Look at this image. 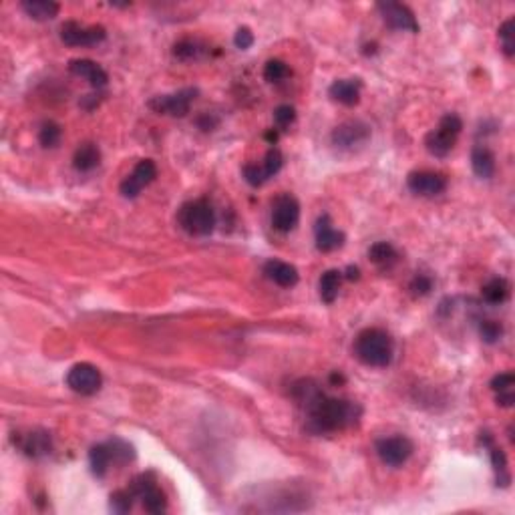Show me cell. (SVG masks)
Here are the masks:
<instances>
[{"instance_id":"obj_12","label":"cell","mask_w":515,"mask_h":515,"mask_svg":"<svg viewBox=\"0 0 515 515\" xmlns=\"http://www.w3.org/2000/svg\"><path fill=\"white\" fill-rule=\"evenodd\" d=\"M377 9L383 16V21L390 28L407 30V33H419V23H417L415 14L409 6L399 4V2H378Z\"/></svg>"},{"instance_id":"obj_16","label":"cell","mask_w":515,"mask_h":515,"mask_svg":"<svg viewBox=\"0 0 515 515\" xmlns=\"http://www.w3.org/2000/svg\"><path fill=\"white\" fill-rule=\"evenodd\" d=\"M361 89H363V83L358 79H339L330 85L328 95H330V99L336 101L340 105L352 107L361 101Z\"/></svg>"},{"instance_id":"obj_6","label":"cell","mask_w":515,"mask_h":515,"mask_svg":"<svg viewBox=\"0 0 515 515\" xmlns=\"http://www.w3.org/2000/svg\"><path fill=\"white\" fill-rule=\"evenodd\" d=\"M67 387L83 397L97 395L103 387L101 370L91 363H79V365L71 366V370L67 373Z\"/></svg>"},{"instance_id":"obj_29","label":"cell","mask_w":515,"mask_h":515,"mask_svg":"<svg viewBox=\"0 0 515 515\" xmlns=\"http://www.w3.org/2000/svg\"><path fill=\"white\" fill-rule=\"evenodd\" d=\"M203 52L201 45L198 40H191V38H183L174 45V57L179 61H196L200 59V55Z\"/></svg>"},{"instance_id":"obj_30","label":"cell","mask_w":515,"mask_h":515,"mask_svg":"<svg viewBox=\"0 0 515 515\" xmlns=\"http://www.w3.org/2000/svg\"><path fill=\"white\" fill-rule=\"evenodd\" d=\"M61 135H63V129L59 123L55 121H45L40 125V131H38V141L43 147H57L59 141H61Z\"/></svg>"},{"instance_id":"obj_18","label":"cell","mask_w":515,"mask_h":515,"mask_svg":"<svg viewBox=\"0 0 515 515\" xmlns=\"http://www.w3.org/2000/svg\"><path fill=\"white\" fill-rule=\"evenodd\" d=\"M21 449L26 457L38 459V457H45L52 451V441H50V435L47 431H30L28 435L21 439Z\"/></svg>"},{"instance_id":"obj_5","label":"cell","mask_w":515,"mask_h":515,"mask_svg":"<svg viewBox=\"0 0 515 515\" xmlns=\"http://www.w3.org/2000/svg\"><path fill=\"white\" fill-rule=\"evenodd\" d=\"M378 459L389 467H401L404 465L411 455L415 451L413 441L404 435H392V437H383L377 441L375 445Z\"/></svg>"},{"instance_id":"obj_17","label":"cell","mask_w":515,"mask_h":515,"mask_svg":"<svg viewBox=\"0 0 515 515\" xmlns=\"http://www.w3.org/2000/svg\"><path fill=\"white\" fill-rule=\"evenodd\" d=\"M69 71L73 75L81 77V79H87L89 83L97 89L105 87L107 81H109L107 71L101 64L95 63V61H91V59H75V61H71L69 63Z\"/></svg>"},{"instance_id":"obj_4","label":"cell","mask_w":515,"mask_h":515,"mask_svg":"<svg viewBox=\"0 0 515 515\" xmlns=\"http://www.w3.org/2000/svg\"><path fill=\"white\" fill-rule=\"evenodd\" d=\"M463 129L461 117L455 113H447L439 121L437 129L429 131L425 137V147L431 155L435 157H447L457 143V137Z\"/></svg>"},{"instance_id":"obj_44","label":"cell","mask_w":515,"mask_h":515,"mask_svg":"<svg viewBox=\"0 0 515 515\" xmlns=\"http://www.w3.org/2000/svg\"><path fill=\"white\" fill-rule=\"evenodd\" d=\"M266 139L274 143V141H276V139H278V133H276V131H268V133H266Z\"/></svg>"},{"instance_id":"obj_22","label":"cell","mask_w":515,"mask_h":515,"mask_svg":"<svg viewBox=\"0 0 515 515\" xmlns=\"http://www.w3.org/2000/svg\"><path fill=\"white\" fill-rule=\"evenodd\" d=\"M368 260L383 270H389L390 266L397 264L399 254L395 250V246L390 242H377L368 248Z\"/></svg>"},{"instance_id":"obj_7","label":"cell","mask_w":515,"mask_h":515,"mask_svg":"<svg viewBox=\"0 0 515 515\" xmlns=\"http://www.w3.org/2000/svg\"><path fill=\"white\" fill-rule=\"evenodd\" d=\"M198 95V89H181L171 95H157L149 101V109L159 115H174L183 117L189 113V107Z\"/></svg>"},{"instance_id":"obj_34","label":"cell","mask_w":515,"mask_h":515,"mask_svg":"<svg viewBox=\"0 0 515 515\" xmlns=\"http://www.w3.org/2000/svg\"><path fill=\"white\" fill-rule=\"evenodd\" d=\"M499 40H502V49L507 57L515 55V43H514V18H507L502 26H499Z\"/></svg>"},{"instance_id":"obj_14","label":"cell","mask_w":515,"mask_h":515,"mask_svg":"<svg viewBox=\"0 0 515 515\" xmlns=\"http://www.w3.org/2000/svg\"><path fill=\"white\" fill-rule=\"evenodd\" d=\"M315 239H316V248L320 251H334L339 250L340 246L344 244V234L332 226L330 215L324 214L316 220Z\"/></svg>"},{"instance_id":"obj_24","label":"cell","mask_w":515,"mask_h":515,"mask_svg":"<svg viewBox=\"0 0 515 515\" xmlns=\"http://www.w3.org/2000/svg\"><path fill=\"white\" fill-rule=\"evenodd\" d=\"M481 296L487 304H503L509 298V282L505 278H491L487 284H483Z\"/></svg>"},{"instance_id":"obj_10","label":"cell","mask_w":515,"mask_h":515,"mask_svg":"<svg viewBox=\"0 0 515 515\" xmlns=\"http://www.w3.org/2000/svg\"><path fill=\"white\" fill-rule=\"evenodd\" d=\"M107 30L103 26H81L75 21H69L61 26V40L69 47H93L105 40Z\"/></svg>"},{"instance_id":"obj_37","label":"cell","mask_w":515,"mask_h":515,"mask_svg":"<svg viewBox=\"0 0 515 515\" xmlns=\"http://www.w3.org/2000/svg\"><path fill=\"white\" fill-rule=\"evenodd\" d=\"M294 119H296V109L292 105H278L276 109H274V123L280 129L292 125Z\"/></svg>"},{"instance_id":"obj_25","label":"cell","mask_w":515,"mask_h":515,"mask_svg":"<svg viewBox=\"0 0 515 515\" xmlns=\"http://www.w3.org/2000/svg\"><path fill=\"white\" fill-rule=\"evenodd\" d=\"M340 282H342V272H339V270H327L320 276L318 288H320V298H322V302L332 304V302L339 298Z\"/></svg>"},{"instance_id":"obj_19","label":"cell","mask_w":515,"mask_h":515,"mask_svg":"<svg viewBox=\"0 0 515 515\" xmlns=\"http://www.w3.org/2000/svg\"><path fill=\"white\" fill-rule=\"evenodd\" d=\"M471 167L473 174L481 179H491L495 174V155L489 147L475 145L471 151Z\"/></svg>"},{"instance_id":"obj_33","label":"cell","mask_w":515,"mask_h":515,"mask_svg":"<svg viewBox=\"0 0 515 515\" xmlns=\"http://www.w3.org/2000/svg\"><path fill=\"white\" fill-rule=\"evenodd\" d=\"M282 165H284V157H282V153L280 149L276 147H272V149H268V153L264 155V162H262V169H264L266 177L270 179V177H274L282 169Z\"/></svg>"},{"instance_id":"obj_36","label":"cell","mask_w":515,"mask_h":515,"mask_svg":"<svg viewBox=\"0 0 515 515\" xmlns=\"http://www.w3.org/2000/svg\"><path fill=\"white\" fill-rule=\"evenodd\" d=\"M479 334H481V339L485 340L487 344H493V342H497V340L502 339L503 328L495 320H483L481 327H479Z\"/></svg>"},{"instance_id":"obj_27","label":"cell","mask_w":515,"mask_h":515,"mask_svg":"<svg viewBox=\"0 0 515 515\" xmlns=\"http://www.w3.org/2000/svg\"><path fill=\"white\" fill-rule=\"evenodd\" d=\"M139 499L143 503L145 511H149V514H164L167 509V499H165L164 491L159 489L157 485L151 487L149 491H145Z\"/></svg>"},{"instance_id":"obj_1","label":"cell","mask_w":515,"mask_h":515,"mask_svg":"<svg viewBox=\"0 0 515 515\" xmlns=\"http://www.w3.org/2000/svg\"><path fill=\"white\" fill-rule=\"evenodd\" d=\"M308 415V431L316 435L322 433H336L351 427L361 417V407L346 399H330L322 395L315 404L306 409Z\"/></svg>"},{"instance_id":"obj_3","label":"cell","mask_w":515,"mask_h":515,"mask_svg":"<svg viewBox=\"0 0 515 515\" xmlns=\"http://www.w3.org/2000/svg\"><path fill=\"white\" fill-rule=\"evenodd\" d=\"M177 224L189 236H208L215 227V212L208 200L183 203L177 212Z\"/></svg>"},{"instance_id":"obj_32","label":"cell","mask_w":515,"mask_h":515,"mask_svg":"<svg viewBox=\"0 0 515 515\" xmlns=\"http://www.w3.org/2000/svg\"><path fill=\"white\" fill-rule=\"evenodd\" d=\"M133 493L129 489H119L111 493V497H109V507H111V511L113 514H129L131 511V507H133Z\"/></svg>"},{"instance_id":"obj_21","label":"cell","mask_w":515,"mask_h":515,"mask_svg":"<svg viewBox=\"0 0 515 515\" xmlns=\"http://www.w3.org/2000/svg\"><path fill=\"white\" fill-rule=\"evenodd\" d=\"M21 9L35 21H50L61 11V6L52 0H23Z\"/></svg>"},{"instance_id":"obj_20","label":"cell","mask_w":515,"mask_h":515,"mask_svg":"<svg viewBox=\"0 0 515 515\" xmlns=\"http://www.w3.org/2000/svg\"><path fill=\"white\" fill-rule=\"evenodd\" d=\"M101 164V151L95 143L79 145L73 155V167L77 171H93Z\"/></svg>"},{"instance_id":"obj_2","label":"cell","mask_w":515,"mask_h":515,"mask_svg":"<svg viewBox=\"0 0 515 515\" xmlns=\"http://www.w3.org/2000/svg\"><path fill=\"white\" fill-rule=\"evenodd\" d=\"M354 356L366 366L385 368L392 363L395 356V342L390 334L383 328H365L354 339Z\"/></svg>"},{"instance_id":"obj_43","label":"cell","mask_w":515,"mask_h":515,"mask_svg":"<svg viewBox=\"0 0 515 515\" xmlns=\"http://www.w3.org/2000/svg\"><path fill=\"white\" fill-rule=\"evenodd\" d=\"M344 276L349 278V280H358V278H361V270H358V268H354V266H349Z\"/></svg>"},{"instance_id":"obj_40","label":"cell","mask_w":515,"mask_h":515,"mask_svg":"<svg viewBox=\"0 0 515 515\" xmlns=\"http://www.w3.org/2000/svg\"><path fill=\"white\" fill-rule=\"evenodd\" d=\"M234 45L238 47V49L246 50L250 49L251 45H254V33H251L248 26H242L236 30V37H234Z\"/></svg>"},{"instance_id":"obj_28","label":"cell","mask_w":515,"mask_h":515,"mask_svg":"<svg viewBox=\"0 0 515 515\" xmlns=\"http://www.w3.org/2000/svg\"><path fill=\"white\" fill-rule=\"evenodd\" d=\"M487 447H489L493 469H495V473H497V485L507 487V485H509V473H507V459H505V453H503L499 447H495L493 443H489Z\"/></svg>"},{"instance_id":"obj_31","label":"cell","mask_w":515,"mask_h":515,"mask_svg":"<svg viewBox=\"0 0 515 515\" xmlns=\"http://www.w3.org/2000/svg\"><path fill=\"white\" fill-rule=\"evenodd\" d=\"M290 77V67L280 59H270L264 64V79L268 83H280Z\"/></svg>"},{"instance_id":"obj_15","label":"cell","mask_w":515,"mask_h":515,"mask_svg":"<svg viewBox=\"0 0 515 515\" xmlns=\"http://www.w3.org/2000/svg\"><path fill=\"white\" fill-rule=\"evenodd\" d=\"M264 274L274 284L282 286V288H292L300 280V274H298L296 266L288 264V262H282V260H268L264 264Z\"/></svg>"},{"instance_id":"obj_35","label":"cell","mask_w":515,"mask_h":515,"mask_svg":"<svg viewBox=\"0 0 515 515\" xmlns=\"http://www.w3.org/2000/svg\"><path fill=\"white\" fill-rule=\"evenodd\" d=\"M242 174H244V179L250 183L251 188H260V186H264L268 181L264 169H262V164H246L244 169H242Z\"/></svg>"},{"instance_id":"obj_8","label":"cell","mask_w":515,"mask_h":515,"mask_svg":"<svg viewBox=\"0 0 515 515\" xmlns=\"http://www.w3.org/2000/svg\"><path fill=\"white\" fill-rule=\"evenodd\" d=\"M370 139V127L366 125L361 119H351L340 123L334 131H332V143L339 149L352 151L356 147H363L366 141Z\"/></svg>"},{"instance_id":"obj_41","label":"cell","mask_w":515,"mask_h":515,"mask_svg":"<svg viewBox=\"0 0 515 515\" xmlns=\"http://www.w3.org/2000/svg\"><path fill=\"white\" fill-rule=\"evenodd\" d=\"M215 125H217V119H215L214 115L201 113L200 117H198V127L203 129V131H212Z\"/></svg>"},{"instance_id":"obj_11","label":"cell","mask_w":515,"mask_h":515,"mask_svg":"<svg viewBox=\"0 0 515 515\" xmlns=\"http://www.w3.org/2000/svg\"><path fill=\"white\" fill-rule=\"evenodd\" d=\"M155 177H157V165L153 164L151 159H141V162L133 167V171L121 181L119 191H121L123 198L133 200V198H137L139 193H141V189L149 186Z\"/></svg>"},{"instance_id":"obj_13","label":"cell","mask_w":515,"mask_h":515,"mask_svg":"<svg viewBox=\"0 0 515 515\" xmlns=\"http://www.w3.org/2000/svg\"><path fill=\"white\" fill-rule=\"evenodd\" d=\"M407 186L417 196L433 198V196H441L447 189V179L435 171H411L407 177Z\"/></svg>"},{"instance_id":"obj_39","label":"cell","mask_w":515,"mask_h":515,"mask_svg":"<svg viewBox=\"0 0 515 515\" xmlns=\"http://www.w3.org/2000/svg\"><path fill=\"white\" fill-rule=\"evenodd\" d=\"M411 292L415 294V296H425L429 294L431 290H433V280L427 276V274H417L413 280H411Z\"/></svg>"},{"instance_id":"obj_42","label":"cell","mask_w":515,"mask_h":515,"mask_svg":"<svg viewBox=\"0 0 515 515\" xmlns=\"http://www.w3.org/2000/svg\"><path fill=\"white\" fill-rule=\"evenodd\" d=\"M514 401H515L514 390H509V392H499V395H497V404H502V407H511Z\"/></svg>"},{"instance_id":"obj_9","label":"cell","mask_w":515,"mask_h":515,"mask_svg":"<svg viewBox=\"0 0 515 515\" xmlns=\"http://www.w3.org/2000/svg\"><path fill=\"white\" fill-rule=\"evenodd\" d=\"M300 220V203L294 196L282 193L272 203V226L282 234H288L298 226Z\"/></svg>"},{"instance_id":"obj_23","label":"cell","mask_w":515,"mask_h":515,"mask_svg":"<svg viewBox=\"0 0 515 515\" xmlns=\"http://www.w3.org/2000/svg\"><path fill=\"white\" fill-rule=\"evenodd\" d=\"M113 463L111 459V451L107 447V443H99V445H93L91 451H89V465L95 477H105V473L109 471V467Z\"/></svg>"},{"instance_id":"obj_38","label":"cell","mask_w":515,"mask_h":515,"mask_svg":"<svg viewBox=\"0 0 515 515\" xmlns=\"http://www.w3.org/2000/svg\"><path fill=\"white\" fill-rule=\"evenodd\" d=\"M515 387V375L514 373H499V375H495V377L491 378V389L495 395H499V392H509V390H514Z\"/></svg>"},{"instance_id":"obj_26","label":"cell","mask_w":515,"mask_h":515,"mask_svg":"<svg viewBox=\"0 0 515 515\" xmlns=\"http://www.w3.org/2000/svg\"><path fill=\"white\" fill-rule=\"evenodd\" d=\"M107 447L111 451V459H113L115 465H125L129 461L135 459V449L131 443H127L121 437H113V439L107 441Z\"/></svg>"}]
</instances>
